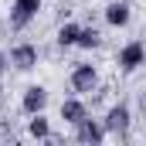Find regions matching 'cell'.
I'll list each match as a JSON object with an SVG mask.
<instances>
[{
	"label": "cell",
	"mask_w": 146,
	"mask_h": 146,
	"mask_svg": "<svg viewBox=\"0 0 146 146\" xmlns=\"http://www.w3.org/2000/svg\"><path fill=\"white\" fill-rule=\"evenodd\" d=\"M0 95H3V85H0Z\"/></svg>",
	"instance_id": "cell-15"
},
{
	"label": "cell",
	"mask_w": 146,
	"mask_h": 146,
	"mask_svg": "<svg viewBox=\"0 0 146 146\" xmlns=\"http://www.w3.org/2000/svg\"><path fill=\"white\" fill-rule=\"evenodd\" d=\"M72 88L78 92V95L95 92V88H99V72H95L92 65H75V72H72Z\"/></svg>",
	"instance_id": "cell-2"
},
{
	"label": "cell",
	"mask_w": 146,
	"mask_h": 146,
	"mask_svg": "<svg viewBox=\"0 0 146 146\" xmlns=\"http://www.w3.org/2000/svg\"><path fill=\"white\" fill-rule=\"evenodd\" d=\"M7 72V54H0V75Z\"/></svg>",
	"instance_id": "cell-13"
},
{
	"label": "cell",
	"mask_w": 146,
	"mask_h": 146,
	"mask_svg": "<svg viewBox=\"0 0 146 146\" xmlns=\"http://www.w3.org/2000/svg\"><path fill=\"white\" fill-rule=\"evenodd\" d=\"M99 44H102V34H99L95 27H82V31H78V48L92 51V48H99Z\"/></svg>",
	"instance_id": "cell-11"
},
{
	"label": "cell",
	"mask_w": 146,
	"mask_h": 146,
	"mask_svg": "<svg viewBox=\"0 0 146 146\" xmlns=\"http://www.w3.org/2000/svg\"><path fill=\"white\" fill-rule=\"evenodd\" d=\"M10 65H14L17 72H31L37 65V48L34 44H17V48H10Z\"/></svg>",
	"instance_id": "cell-7"
},
{
	"label": "cell",
	"mask_w": 146,
	"mask_h": 146,
	"mask_svg": "<svg viewBox=\"0 0 146 146\" xmlns=\"http://www.w3.org/2000/svg\"><path fill=\"white\" fill-rule=\"evenodd\" d=\"M37 10H41V0H14V7H10V24H14L17 31L27 27L37 17Z\"/></svg>",
	"instance_id": "cell-3"
},
{
	"label": "cell",
	"mask_w": 146,
	"mask_h": 146,
	"mask_svg": "<svg viewBox=\"0 0 146 146\" xmlns=\"http://www.w3.org/2000/svg\"><path fill=\"white\" fill-rule=\"evenodd\" d=\"M129 17H133V14H129V3H126V0H112L109 7H106V21H109L112 27H126Z\"/></svg>",
	"instance_id": "cell-8"
},
{
	"label": "cell",
	"mask_w": 146,
	"mask_h": 146,
	"mask_svg": "<svg viewBox=\"0 0 146 146\" xmlns=\"http://www.w3.org/2000/svg\"><path fill=\"white\" fill-rule=\"evenodd\" d=\"M27 133H31L34 139H48V133H51V122L44 119V112H34V119L27 122Z\"/></svg>",
	"instance_id": "cell-10"
},
{
	"label": "cell",
	"mask_w": 146,
	"mask_h": 146,
	"mask_svg": "<svg viewBox=\"0 0 146 146\" xmlns=\"http://www.w3.org/2000/svg\"><path fill=\"white\" fill-rule=\"evenodd\" d=\"M102 122H106V133H115V136H122V139H126V136H129V122H133L129 106H122V102H119V106H112V109L106 112V119H102Z\"/></svg>",
	"instance_id": "cell-1"
},
{
	"label": "cell",
	"mask_w": 146,
	"mask_h": 146,
	"mask_svg": "<svg viewBox=\"0 0 146 146\" xmlns=\"http://www.w3.org/2000/svg\"><path fill=\"white\" fill-rule=\"evenodd\" d=\"M75 136L82 139V143H92V146H99L102 139H106V122H99V119H82L78 126H75Z\"/></svg>",
	"instance_id": "cell-5"
},
{
	"label": "cell",
	"mask_w": 146,
	"mask_h": 146,
	"mask_svg": "<svg viewBox=\"0 0 146 146\" xmlns=\"http://www.w3.org/2000/svg\"><path fill=\"white\" fill-rule=\"evenodd\" d=\"M139 65H146V44L143 41H129V44L119 51V68H122V72H136Z\"/></svg>",
	"instance_id": "cell-4"
},
{
	"label": "cell",
	"mask_w": 146,
	"mask_h": 146,
	"mask_svg": "<svg viewBox=\"0 0 146 146\" xmlns=\"http://www.w3.org/2000/svg\"><path fill=\"white\" fill-rule=\"evenodd\" d=\"M44 106H48V88H44V85H31V88H24L21 109L27 112V115H34V112H44Z\"/></svg>",
	"instance_id": "cell-6"
},
{
	"label": "cell",
	"mask_w": 146,
	"mask_h": 146,
	"mask_svg": "<svg viewBox=\"0 0 146 146\" xmlns=\"http://www.w3.org/2000/svg\"><path fill=\"white\" fill-rule=\"evenodd\" d=\"M85 115H88V109H85V102H82V99H65V102H61V119H65V122L78 126Z\"/></svg>",
	"instance_id": "cell-9"
},
{
	"label": "cell",
	"mask_w": 146,
	"mask_h": 146,
	"mask_svg": "<svg viewBox=\"0 0 146 146\" xmlns=\"http://www.w3.org/2000/svg\"><path fill=\"white\" fill-rule=\"evenodd\" d=\"M78 31H82L78 24H61V27H58V44H61V48L78 44Z\"/></svg>",
	"instance_id": "cell-12"
},
{
	"label": "cell",
	"mask_w": 146,
	"mask_h": 146,
	"mask_svg": "<svg viewBox=\"0 0 146 146\" xmlns=\"http://www.w3.org/2000/svg\"><path fill=\"white\" fill-rule=\"evenodd\" d=\"M139 106H143V112H146V92H143V99H139Z\"/></svg>",
	"instance_id": "cell-14"
}]
</instances>
